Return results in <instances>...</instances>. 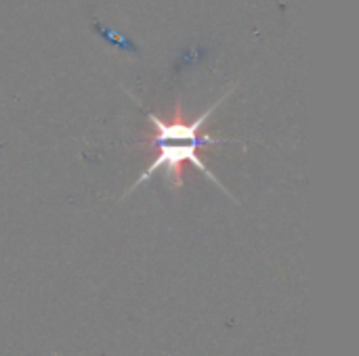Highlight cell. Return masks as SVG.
I'll list each match as a JSON object with an SVG mask.
<instances>
[{
    "mask_svg": "<svg viewBox=\"0 0 359 356\" xmlns=\"http://www.w3.org/2000/svg\"><path fill=\"white\" fill-rule=\"evenodd\" d=\"M225 97H227V94H223L221 101H225ZM221 101H217L208 111H204L200 118H196V120H191V122H181V120H183L181 115H177L172 122H162L160 118H156L154 113H149V122H151V126H154V132H151V136H149V147L156 151V153H154L156 157H154L151 166L137 178V183L130 187V191L137 189L141 183L149 180L156 172H164L168 185H170L172 189H179V187L183 185L181 172H183V166H185L187 162H191L194 166H198L200 172H204L219 189H223L221 183L210 174V170H206V166L198 159V151H200L202 147H206V145H223V143H225V141H217V138H212V136H202V134H200V128H202L204 122L212 115V111L219 107ZM223 191H225V189H223Z\"/></svg>",
    "mask_w": 359,
    "mask_h": 356,
    "instance_id": "cell-1",
    "label": "cell"
}]
</instances>
